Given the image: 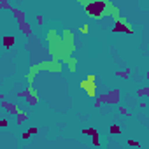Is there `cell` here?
Returning <instances> with one entry per match:
<instances>
[{
	"instance_id": "cell-1",
	"label": "cell",
	"mask_w": 149,
	"mask_h": 149,
	"mask_svg": "<svg viewBox=\"0 0 149 149\" xmlns=\"http://www.w3.org/2000/svg\"><path fill=\"white\" fill-rule=\"evenodd\" d=\"M81 6L84 7L86 14H88L89 18H95V19H100V18L107 16V14H105V11H107V9H114L109 2H104V0H93V2H81Z\"/></svg>"
},
{
	"instance_id": "cell-2",
	"label": "cell",
	"mask_w": 149,
	"mask_h": 149,
	"mask_svg": "<svg viewBox=\"0 0 149 149\" xmlns=\"http://www.w3.org/2000/svg\"><path fill=\"white\" fill-rule=\"evenodd\" d=\"M98 100L102 104H107V105H118L119 100H121V91L118 88L111 89L109 93H104V95H98Z\"/></svg>"
},
{
	"instance_id": "cell-3",
	"label": "cell",
	"mask_w": 149,
	"mask_h": 149,
	"mask_svg": "<svg viewBox=\"0 0 149 149\" xmlns=\"http://www.w3.org/2000/svg\"><path fill=\"white\" fill-rule=\"evenodd\" d=\"M112 32L114 33H128V35H132L133 33V28H132V25L125 19V18H116V23H114V26H112Z\"/></svg>"
},
{
	"instance_id": "cell-4",
	"label": "cell",
	"mask_w": 149,
	"mask_h": 149,
	"mask_svg": "<svg viewBox=\"0 0 149 149\" xmlns=\"http://www.w3.org/2000/svg\"><path fill=\"white\" fill-rule=\"evenodd\" d=\"M0 104H2V107L6 109V111H9V114H12V116H18L19 114V107L16 105V104H9V102H0Z\"/></svg>"
},
{
	"instance_id": "cell-5",
	"label": "cell",
	"mask_w": 149,
	"mask_h": 149,
	"mask_svg": "<svg viewBox=\"0 0 149 149\" xmlns=\"http://www.w3.org/2000/svg\"><path fill=\"white\" fill-rule=\"evenodd\" d=\"M18 28H19L26 37H30V35H32V26H30L28 19H26V21H19V23H18Z\"/></svg>"
},
{
	"instance_id": "cell-6",
	"label": "cell",
	"mask_w": 149,
	"mask_h": 149,
	"mask_svg": "<svg viewBox=\"0 0 149 149\" xmlns=\"http://www.w3.org/2000/svg\"><path fill=\"white\" fill-rule=\"evenodd\" d=\"M11 12L14 14V18L18 19V23H19V21H26V14H25L23 11H19V9H16V7H12V9H11Z\"/></svg>"
},
{
	"instance_id": "cell-7",
	"label": "cell",
	"mask_w": 149,
	"mask_h": 149,
	"mask_svg": "<svg viewBox=\"0 0 149 149\" xmlns=\"http://www.w3.org/2000/svg\"><path fill=\"white\" fill-rule=\"evenodd\" d=\"M2 42H4V47L6 49H11L14 46V37L12 35H4L2 37Z\"/></svg>"
},
{
	"instance_id": "cell-8",
	"label": "cell",
	"mask_w": 149,
	"mask_h": 149,
	"mask_svg": "<svg viewBox=\"0 0 149 149\" xmlns=\"http://www.w3.org/2000/svg\"><path fill=\"white\" fill-rule=\"evenodd\" d=\"M26 102H28V105H37V104H39V96H37V93H35V91H32V93H30V96L26 98Z\"/></svg>"
},
{
	"instance_id": "cell-9",
	"label": "cell",
	"mask_w": 149,
	"mask_h": 149,
	"mask_svg": "<svg viewBox=\"0 0 149 149\" xmlns=\"http://www.w3.org/2000/svg\"><path fill=\"white\" fill-rule=\"evenodd\" d=\"M26 119H28V112H25V111H19V114L16 116V123H18V125H23Z\"/></svg>"
},
{
	"instance_id": "cell-10",
	"label": "cell",
	"mask_w": 149,
	"mask_h": 149,
	"mask_svg": "<svg viewBox=\"0 0 149 149\" xmlns=\"http://www.w3.org/2000/svg\"><path fill=\"white\" fill-rule=\"evenodd\" d=\"M114 76L116 77H121V79H128L130 77V69H126V70H116Z\"/></svg>"
},
{
	"instance_id": "cell-11",
	"label": "cell",
	"mask_w": 149,
	"mask_h": 149,
	"mask_svg": "<svg viewBox=\"0 0 149 149\" xmlns=\"http://www.w3.org/2000/svg\"><path fill=\"white\" fill-rule=\"evenodd\" d=\"M81 132H82V135H89V137H95V135H98L96 128H93V126H91V128H82Z\"/></svg>"
},
{
	"instance_id": "cell-12",
	"label": "cell",
	"mask_w": 149,
	"mask_h": 149,
	"mask_svg": "<svg viewBox=\"0 0 149 149\" xmlns=\"http://www.w3.org/2000/svg\"><path fill=\"white\" fill-rule=\"evenodd\" d=\"M91 86H96V84H91V82H88L86 79H82V81L79 82V88H81V89H84V91H88Z\"/></svg>"
},
{
	"instance_id": "cell-13",
	"label": "cell",
	"mask_w": 149,
	"mask_h": 149,
	"mask_svg": "<svg viewBox=\"0 0 149 149\" xmlns=\"http://www.w3.org/2000/svg\"><path fill=\"white\" fill-rule=\"evenodd\" d=\"M109 132H111V135H119V133H121V126L114 123V125L109 128Z\"/></svg>"
},
{
	"instance_id": "cell-14",
	"label": "cell",
	"mask_w": 149,
	"mask_h": 149,
	"mask_svg": "<svg viewBox=\"0 0 149 149\" xmlns=\"http://www.w3.org/2000/svg\"><path fill=\"white\" fill-rule=\"evenodd\" d=\"M137 96H149V86L139 88V89H137Z\"/></svg>"
},
{
	"instance_id": "cell-15",
	"label": "cell",
	"mask_w": 149,
	"mask_h": 149,
	"mask_svg": "<svg viewBox=\"0 0 149 149\" xmlns=\"http://www.w3.org/2000/svg\"><path fill=\"white\" fill-rule=\"evenodd\" d=\"M30 93H32V88H26V89H23V91H18L16 96H18V98H23V96H30Z\"/></svg>"
},
{
	"instance_id": "cell-16",
	"label": "cell",
	"mask_w": 149,
	"mask_h": 149,
	"mask_svg": "<svg viewBox=\"0 0 149 149\" xmlns=\"http://www.w3.org/2000/svg\"><path fill=\"white\" fill-rule=\"evenodd\" d=\"M86 95H88L89 98H95V96H96V86H91V88L86 91Z\"/></svg>"
},
{
	"instance_id": "cell-17",
	"label": "cell",
	"mask_w": 149,
	"mask_h": 149,
	"mask_svg": "<svg viewBox=\"0 0 149 149\" xmlns=\"http://www.w3.org/2000/svg\"><path fill=\"white\" fill-rule=\"evenodd\" d=\"M91 144L95 146V147H100V137H98V135H95V137H91Z\"/></svg>"
},
{
	"instance_id": "cell-18",
	"label": "cell",
	"mask_w": 149,
	"mask_h": 149,
	"mask_svg": "<svg viewBox=\"0 0 149 149\" xmlns=\"http://www.w3.org/2000/svg\"><path fill=\"white\" fill-rule=\"evenodd\" d=\"M86 81L91 82V84H96V76H95V74H88V76H86Z\"/></svg>"
},
{
	"instance_id": "cell-19",
	"label": "cell",
	"mask_w": 149,
	"mask_h": 149,
	"mask_svg": "<svg viewBox=\"0 0 149 149\" xmlns=\"http://www.w3.org/2000/svg\"><path fill=\"white\" fill-rule=\"evenodd\" d=\"M119 114H121V116H126V118H130V116H132V112H128V111H126V107H123V105H119Z\"/></svg>"
},
{
	"instance_id": "cell-20",
	"label": "cell",
	"mask_w": 149,
	"mask_h": 149,
	"mask_svg": "<svg viewBox=\"0 0 149 149\" xmlns=\"http://www.w3.org/2000/svg\"><path fill=\"white\" fill-rule=\"evenodd\" d=\"M0 7H2V9H7V11H11V9H12V6H9L6 0H0Z\"/></svg>"
},
{
	"instance_id": "cell-21",
	"label": "cell",
	"mask_w": 149,
	"mask_h": 149,
	"mask_svg": "<svg viewBox=\"0 0 149 149\" xmlns=\"http://www.w3.org/2000/svg\"><path fill=\"white\" fill-rule=\"evenodd\" d=\"M126 144L130 147H140V142H137V140H126Z\"/></svg>"
},
{
	"instance_id": "cell-22",
	"label": "cell",
	"mask_w": 149,
	"mask_h": 149,
	"mask_svg": "<svg viewBox=\"0 0 149 149\" xmlns=\"http://www.w3.org/2000/svg\"><path fill=\"white\" fill-rule=\"evenodd\" d=\"M79 32H81V33H84V35H86V33H88V32H89V26H88V25H82V26H81V28H79Z\"/></svg>"
},
{
	"instance_id": "cell-23",
	"label": "cell",
	"mask_w": 149,
	"mask_h": 149,
	"mask_svg": "<svg viewBox=\"0 0 149 149\" xmlns=\"http://www.w3.org/2000/svg\"><path fill=\"white\" fill-rule=\"evenodd\" d=\"M28 132H30V135H35V133L39 132V128H37V126H32V128H30Z\"/></svg>"
},
{
	"instance_id": "cell-24",
	"label": "cell",
	"mask_w": 149,
	"mask_h": 149,
	"mask_svg": "<svg viewBox=\"0 0 149 149\" xmlns=\"http://www.w3.org/2000/svg\"><path fill=\"white\" fill-rule=\"evenodd\" d=\"M21 139H25V140L30 139V132H23V133H21Z\"/></svg>"
},
{
	"instance_id": "cell-25",
	"label": "cell",
	"mask_w": 149,
	"mask_h": 149,
	"mask_svg": "<svg viewBox=\"0 0 149 149\" xmlns=\"http://www.w3.org/2000/svg\"><path fill=\"white\" fill-rule=\"evenodd\" d=\"M0 125H2V126H7V125H9V121H7L6 118H2V119H0Z\"/></svg>"
},
{
	"instance_id": "cell-26",
	"label": "cell",
	"mask_w": 149,
	"mask_h": 149,
	"mask_svg": "<svg viewBox=\"0 0 149 149\" xmlns=\"http://www.w3.org/2000/svg\"><path fill=\"white\" fill-rule=\"evenodd\" d=\"M93 105H95L96 109H100V105H102V102H100V100H98V98H96V100H95V104H93Z\"/></svg>"
},
{
	"instance_id": "cell-27",
	"label": "cell",
	"mask_w": 149,
	"mask_h": 149,
	"mask_svg": "<svg viewBox=\"0 0 149 149\" xmlns=\"http://www.w3.org/2000/svg\"><path fill=\"white\" fill-rule=\"evenodd\" d=\"M140 109H149V105L146 102H140Z\"/></svg>"
},
{
	"instance_id": "cell-28",
	"label": "cell",
	"mask_w": 149,
	"mask_h": 149,
	"mask_svg": "<svg viewBox=\"0 0 149 149\" xmlns=\"http://www.w3.org/2000/svg\"><path fill=\"white\" fill-rule=\"evenodd\" d=\"M42 21H44V19H42V16H37V23H39V25H42Z\"/></svg>"
},
{
	"instance_id": "cell-29",
	"label": "cell",
	"mask_w": 149,
	"mask_h": 149,
	"mask_svg": "<svg viewBox=\"0 0 149 149\" xmlns=\"http://www.w3.org/2000/svg\"><path fill=\"white\" fill-rule=\"evenodd\" d=\"M146 79H147V82H149V72H147V74H146Z\"/></svg>"
},
{
	"instance_id": "cell-30",
	"label": "cell",
	"mask_w": 149,
	"mask_h": 149,
	"mask_svg": "<svg viewBox=\"0 0 149 149\" xmlns=\"http://www.w3.org/2000/svg\"><path fill=\"white\" fill-rule=\"evenodd\" d=\"M147 111H149V109H147Z\"/></svg>"
}]
</instances>
